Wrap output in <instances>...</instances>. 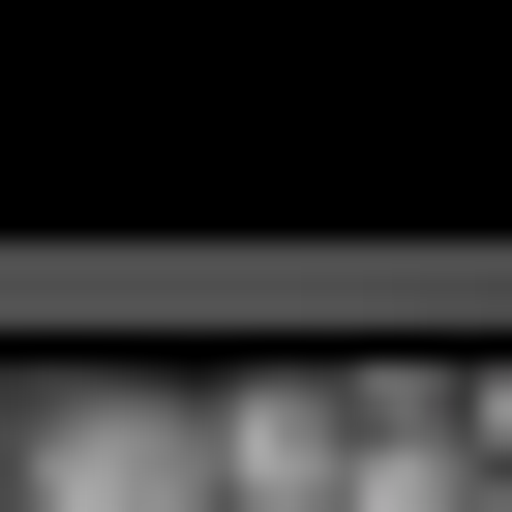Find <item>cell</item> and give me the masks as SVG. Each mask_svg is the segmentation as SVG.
<instances>
[{"label":"cell","mask_w":512,"mask_h":512,"mask_svg":"<svg viewBox=\"0 0 512 512\" xmlns=\"http://www.w3.org/2000/svg\"><path fill=\"white\" fill-rule=\"evenodd\" d=\"M0 512H31V392H0Z\"/></svg>","instance_id":"4"},{"label":"cell","mask_w":512,"mask_h":512,"mask_svg":"<svg viewBox=\"0 0 512 512\" xmlns=\"http://www.w3.org/2000/svg\"><path fill=\"white\" fill-rule=\"evenodd\" d=\"M362 512H482V392H362Z\"/></svg>","instance_id":"3"},{"label":"cell","mask_w":512,"mask_h":512,"mask_svg":"<svg viewBox=\"0 0 512 512\" xmlns=\"http://www.w3.org/2000/svg\"><path fill=\"white\" fill-rule=\"evenodd\" d=\"M211 512H362V392L241 362V392H211Z\"/></svg>","instance_id":"2"},{"label":"cell","mask_w":512,"mask_h":512,"mask_svg":"<svg viewBox=\"0 0 512 512\" xmlns=\"http://www.w3.org/2000/svg\"><path fill=\"white\" fill-rule=\"evenodd\" d=\"M482 512H512V482H482Z\"/></svg>","instance_id":"5"},{"label":"cell","mask_w":512,"mask_h":512,"mask_svg":"<svg viewBox=\"0 0 512 512\" xmlns=\"http://www.w3.org/2000/svg\"><path fill=\"white\" fill-rule=\"evenodd\" d=\"M31 512H211V392H31Z\"/></svg>","instance_id":"1"}]
</instances>
